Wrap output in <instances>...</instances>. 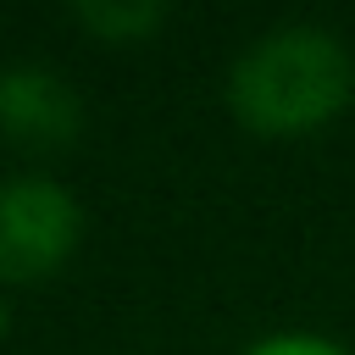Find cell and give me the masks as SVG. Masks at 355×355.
I'll use <instances>...</instances> for the list:
<instances>
[{"instance_id": "6da1fadb", "label": "cell", "mask_w": 355, "mask_h": 355, "mask_svg": "<svg viewBox=\"0 0 355 355\" xmlns=\"http://www.w3.org/2000/svg\"><path fill=\"white\" fill-rule=\"evenodd\" d=\"M355 94V61L338 33L316 22L266 28L227 72L233 116L261 139H300L327 128Z\"/></svg>"}, {"instance_id": "7a4b0ae2", "label": "cell", "mask_w": 355, "mask_h": 355, "mask_svg": "<svg viewBox=\"0 0 355 355\" xmlns=\"http://www.w3.org/2000/svg\"><path fill=\"white\" fill-rule=\"evenodd\" d=\"M83 239V211L67 183L44 172L0 178V288L44 283L72 261Z\"/></svg>"}, {"instance_id": "3957f363", "label": "cell", "mask_w": 355, "mask_h": 355, "mask_svg": "<svg viewBox=\"0 0 355 355\" xmlns=\"http://www.w3.org/2000/svg\"><path fill=\"white\" fill-rule=\"evenodd\" d=\"M78 133H83V100L61 72L39 61L0 67V139L22 150H67Z\"/></svg>"}, {"instance_id": "277c9868", "label": "cell", "mask_w": 355, "mask_h": 355, "mask_svg": "<svg viewBox=\"0 0 355 355\" xmlns=\"http://www.w3.org/2000/svg\"><path fill=\"white\" fill-rule=\"evenodd\" d=\"M72 22L83 33H94L100 44H139L166 22V6H155V0H78Z\"/></svg>"}, {"instance_id": "5b68a950", "label": "cell", "mask_w": 355, "mask_h": 355, "mask_svg": "<svg viewBox=\"0 0 355 355\" xmlns=\"http://www.w3.org/2000/svg\"><path fill=\"white\" fill-rule=\"evenodd\" d=\"M244 355H349V349L333 344V338H322V333H266Z\"/></svg>"}, {"instance_id": "8992f818", "label": "cell", "mask_w": 355, "mask_h": 355, "mask_svg": "<svg viewBox=\"0 0 355 355\" xmlns=\"http://www.w3.org/2000/svg\"><path fill=\"white\" fill-rule=\"evenodd\" d=\"M11 333V305H6V294H0V338Z\"/></svg>"}]
</instances>
